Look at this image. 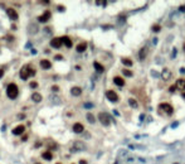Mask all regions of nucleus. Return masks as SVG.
Returning a JSON list of instances; mask_svg holds the SVG:
<instances>
[{"instance_id":"6e6552de","label":"nucleus","mask_w":185,"mask_h":164,"mask_svg":"<svg viewBox=\"0 0 185 164\" xmlns=\"http://www.w3.org/2000/svg\"><path fill=\"white\" fill-rule=\"evenodd\" d=\"M86 149V145L82 143V141H76L73 144V148H72V151H77V150H84Z\"/></svg>"},{"instance_id":"f3484780","label":"nucleus","mask_w":185,"mask_h":164,"mask_svg":"<svg viewBox=\"0 0 185 164\" xmlns=\"http://www.w3.org/2000/svg\"><path fill=\"white\" fill-rule=\"evenodd\" d=\"M28 32L30 33V34H35V33L38 32V25L35 23H31L29 25V28H28Z\"/></svg>"},{"instance_id":"aec40b11","label":"nucleus","mask_w":185,"mask_h":164,"mask_svg":"<svg viewBox=\"0 0 185 164\" xmlns=\"http://www.w3.org/2000/svg\"><path fill=\"white\" fill-rule=\"evenodd\" d=\"M47 148H48V149H53V150H57V149H58V145L54 143L53 140H49L48 143H47Z\"/></svg>"},{"instance_id":"2eb2a0df","label":"nucleus","mask_w":185,"mask_h":164,"mask_svg":"<svg viewBox=\"0 0 185 164\" xmlns=\"http://www.w3.org/2000/svg\"><path fill=\"white\" fill-rule=\"evenodd\" d=\"M62 40H63V44L66 46L67 48H71V47H72V40L69 39V37L64 36V37H62Z\"/></svg>"},{"instance_id":"f8f14e48","label":"nucleus","mask_w":185,"mask_h":164,"mask_svg":"<svg viewBox=\"0 0 185 164\" xmlns=\"http://www.w3.org/2000/svg\"><path fill=\"white\" fill-rule=\"evenodd\" d=\"M161 76H162V78H164L165 81H168V80L171 78V71H170L169 68H164V70H162Z\"/></svg>"},{"instance_id":"c85d7f7f","label":"nucleus","mask_w":185,"mask_h":164,"mask_svg":"<svg viewBox=\"0 0 185 164\" xmlns=\"http://www.w3.org/2000/svg\"><path fill=\"white\" fill-rule=\"evenodd\" d=\"M29 86H30V89H37V87H38V82L31 81V82L29 83Z\"/></svg>"},{"instance_id":"5701e85b","label":"nucleus","mask_w":185,"mask_h":164,"mask_svg":"<svg viewBox=\"0 0 185 164\" xmlns=\"http://www.w3.org/2000/svg\"><path fill=\"white\" fill-rule=\"evenodd\" d=\"M146 54H147V48H146V47H144L140 51V54H139V56H140V59H145Z\"/></svg>"},{"instance_id":"58836bf2","label":"nucleus","mask_w":185,"mask_h":164,"mask_svg":"<svg viewBox=\"0 0 185 164\" xmlns=\"http://www.w3.org/2000/svg\"><path fill=\"white\" fill-rule=\"evenodd\" d=\"M23 119H24V115H23V114L19 115V120H23Z\"/></svg>"},{"instance_id":"4c0bfd02","label":"nucleus","mask_w":185,"mask_h":164,"mask_svg":"<svg viewBox=\"0 0 185 164\" xmlns=\"http://www.w3.org/2000/svg\"><path fill=\"white\" fill-rule=\"evenodd\" d=\"M27 139H28V135H24V136H23V139H21V140H23V141H27Z\"/></svg>"},{"instance_id":"39448f33","label":"nucleus","mask_w":185,"mask_h":164,"mask_svg":"<svg viewBox=\"0 0 185 164\" xmlns=\"http://www.w3.org/2000/svg\"><path fill=\"white\" fill-rule=\"evenodd\" d=\"M106 97H107L111 102H117V101H118V96H117V93H116L115 91H112V90H110V91L106 92Z\"/></svg>"},{"instance_id":"9d476101","label":"nucleus","mask_w":185,"mask_h":164,"mask_svg":"<svg viewBox=\"0 0 185 164\" xmlns=\"http://www.w3.org/2000/svg\"><path fill=\"white\" fill-rule=\"evenodd\" d=\"M83 130H84V128H83V125L79 124V123H76V124L73 125V131H74L76 134H81V133H83Z\"/></svg>"},{"instance_id":"423d86ee","label":"nucleus","mask_w":185,"mask_h":164,"mask_svg":"<svg viewBox=\"0 0 185 164\" xmlns=\"http://www.w3.org/2000/svg\"><path fill=\"white\" fill-rule=\"evenodd\" d=\"M63 44V40H62V37L61 38H53L52 40H50V46L53 47V48H61V46Z\"/></svg>"},{"instance_id":"f257e3e1","label":"nucleus","mask_w":185,"mask_h":164,"mask_svg":"<svg viewBox=\"0 0 185 164\" xmlns=\"http://www.w3.org/2000/svg\"><path fill=\"white\" fill-rule=\"evenodd\" d=\"M18 92H19L18 91V86L15 83L8 85V87H6V95H8L9 98H15L18 96Z\"/></svg>"},{"instance_id":"cd10ccee","label":"nucleus","mask_w":185,"mask_h":164,"mask_svg":"<svg viewBox=\"0 0 185 164\" xmlns=\"http://www.w3.org/2000/svg\"><path fill=\"white\" fill-rule=\"evenodd\" d=\"M122 73L126 76V77H131V76L134 74L131 71H128V70H126V68H123V70H122Z\"/></svg>"},{"instance_id":"dca6fc26","label":"nucleus","mask_w":185,"mask_h":164,"mask_svg":"<svg viewBox=\"0 0 185 164\" xmlns=\"http://www.w3.org/2000/svg\"><path fill=\"white\" fill-rule=\"evenodd\" d=\"M71 93H72L73 96H79V95L82 93V89H81V87H77V86L72 87V89H71Z\"/></svg>"},{"instance_id":"4468645a","label":"nucleus","mask_w":185,"mask_h":164,"mask_svg":"<svg viewBox=\"0 0 185 164\" xmlns=\"http://www.w3.org/2000/svg\"><path fill=\"white\" fill-rule=\"evenodd\" d=\"M40 67H42L43 70H49V68L52 67V64H50V62H49L48 59H42V61H40Z\"/></svg>"},{"instance_id":"ddd939ff","label":"nucleus","mask_w":185,"mask_h":164,"mask_svg":"<svg viewBox=\"0 0 185 164\" xmlns=\"http://www.w3.org/2000/svg\"><path fill=\"white\" fill-rule=\"evenodd\" d=\"M24 130H25V128H24L23 125L15 126V128L13 129V134H14V135H20V134H23V133H24Z\"/></svg>"},{"instance_id":"ea45409f","label":"nucleus","mask_w":185,"mask_h":164,"mask_svg":"<svg viewBox=\"0 0 185 164\" xmlns=\"http://www.w3.org/2000/svg\"><path fill=\"white\" fill-rule=\"evenodd\" d=\"M13 38H14V37H12V36H9V37H6V39H9V40H13Z\"/></svg>"},{"instance_id":"f03ea898","label":"nucleus","mask_w":185,"mask_h":164,"mask_svg":"<svg viewBox=\"0 0 185 164\" xmlns=\"http://www.w3.org/2000/svg\"><path fill=\"white\" fill-rule=\"evenodd\" d=\"M34 74H35L34 70H31L29 66H24V67L21 68V71H20V78L21 80H27V78H29V76H34Z\"/></svg>"},{"instance_id":"1a4fd4ad","label":"nucleus","mask_w":185,"mask_h":164,"mask_svg":"<svg viewBox=\"0 0 185 164\" xmlns=\"http://www.w3.org/2000/svg\"><path fill=\"white\" fill-rule=\"evenodd\" d=\"M50 15H52L50 12H48V10H47V12H44V14L38 18V21H40V23H46V21H48L50 19Z\"/></svg>"},{"instance_id":"2f4dec72","label":"nucleus","mask_w":185,"mask_h":164,"mask_svg":"<svg viewBox=\"0 0 185 164\" xmlns=\"http://www.w3.org/2000/svg\"><path fill=\"white\" fill-rule=\"evenodd\" d=\"M178 89V87H176V85H172L171 87H170V92H175V90Z\"/></svg>"},{"instance_id":"7c9ffc66","label":"nucleus","mask_w":185,"mask_h":164,"mask_svg":"<svg viewBox=\"0 0 185 164\" xmlns=\"http://www.w3.org/2000/svg\"><path fill=\"white\" fill-rule=\"evenodd\" d=\"M84 107H86V109H92V107H93V104L87 102V104H84Z\"/></svg>"},{"instance_id":"0eeeda50","label":"nucleus","mask_w":185,"mask_h":164,"mask_svg":"<svg viewBox=\"0 0 185 164\" xmlns=\"http://www.w3.org/2000/svg\"><path fill=\"white\" fill-rule=\"evenodd\" d=\"M6 13H8L9 18L12 19V20H16V19H18V13H16L15 9H13V8H8V9H6Z\"/></svg>"},{"instance_id":"f704fd0d","label":"nucleus","mask_w":185,"mask_h":164,"mask_svg":"<svg viewBox=\"0 0 185 164\" xmlns=\"http://www.w3.org/2000/svg\"><path fill=\"white\" fill-rule=\"evenodd\" d=\"M58 10H59V12H64V6L59 5V6H58Z\"/></svg>"},{"instance_id":"a211bd4d","label":"nucleus","mask_w":185,"mask_h":164,"mask_svg":"<svg viewBox=\"0 0 185 164\" xmlns=\"http://www.w3.org/2000/svg\"><path fill=\"white\" fill-rule=\"evenodd\" d=\"M86 48H87V43H86V42H83V43H79V44L77 46V48H76V49H77V52H78V53H82V52H84V51H86Z\"/></svg>"},{"instance_id":"c756f323","label":"nucleus","mask_w":185,"mask_h":164,"mask_svg":"<svg viewBox=\"0 0 185 164\" xmlns=\"http://www.w3.org/2000/svg\"><path fill=\"white\" fill-rule=\"evenodd\" d=\"M152 30H154V32H160V30H161V27H160L159 24L152 25Z\"/></svg>"},{"instance_id":"37998d69","label":"nucleus","mask_w":185,"mask_h":164,"mask_svg":"<svg viewBox=\"0 0 185 164\" xmlns=\"http://www.w3.org/2000/svg\"><path fill=\"white\" fill-rule=\"evenodd\" d=\"M184 51H185V44H184Z\"/></svg>"},{"instance_id":"a878e982","label":"nucleus","mask_w":185,"mask_h":164,"mask_svg":"<svg viewBox=\"0 0 185 164\" xmlns=\"http://www.w3.org/2000/svg\"><path fill=\"white\" fill-rule=\"evenodd\" d=\"M121 62H122V64L127 66V67H131V66L134 64V63H132V61H131V59H128V58H122V59H121Z\"/></svg>"},{"instance_id":"bb28decb","label":"nucleus","mask_w":185,"mask_h":164,"mask_svg":"<svg viewBox=\"0 0 185 164\" xmlns=\"http://www.w3.org/2000/svg\"><path fill=\"white\" fill-rule=\"evenodd\" d=\"M87 121L88 123H91V124H94V121H96V119H94V116L92 115V114H87Z\"/></svg>"},{"instance_id":"a19ab883","label":"nucleus","mask_w":185,"mask_h":164,"mask_svg":"<svg viewBox=\"0 0 185 164\" xmlns=\"http://www.w3.org/2000/svg\"><path fill=\"white\" fill-rule=\"evenodd\" d=\"M79 164H87V162H86V160H81Z\"/></svg>"},{"instance_id":"79ce46f5","label":"nucleus","mask_w":185,"mask_h":164,"mask_svg":"<svg viewBox=\"0 0 185 164\" xmlns=\"http://www.w3.org/2000/svg\"><path fill=\"white\" fill-rule=\"evenodd\" d=\"M183 97H185V89H184V91H183Z\"/></svg>"},{"instance_id":"72a5a7b5","label":"nucleus","mask_w":185,"mask_h":164,"mask_svg":"<svg viewBox=\"0 0 185 164\" xmlns=\"http://www.w3.org/2000/svg\"><path fill=\"white\" fill-rule=\"evenodd\" d=\"M54 58H56L57 61H61V59H63V57L61 56V54H57V56H56V57H54Z\"/></svg>"},{"instance_id":"412c9836","label":"nucleus","mask_w":185,"mask_h":164,"mask_svg":"<svg viewBox=\"0 0 185 164\" xmlns=\"http://www.w3.org/2000/svg\"><path fill=\"white\" fill-rule=\"evenodd\" d=\"M93 66H94V68H96V71L98 72V73H102L103 71H105V68H103V66L102 64H100L98 62H94L93 63Z\"/></svg>"},{"instance_id":"c9c22d12","label":"nucleus","mask_w":185,"mask_h":164,"mask_svg":"<svg viewBox=\"0 0 185 164\" xmlns=\"http://www.w3.org/2000/svg\"><path fill=\"white\" fill-rule=\"evenodd\" d=\"M4 76V70H0V78H1Z\"/></svg>"},{"instance_id":"b1692460","label":"nucleus","mask_w":185,"mask_h":164,"mask_svg":"<svg viewBox=\"0 0 185 164\" xmlns=\"http://www.w3.org/2000/svg\"><path fill=\"white\" fill-rule=\"evenodd\" d=\"M128 104H130V106L134 107V109L139 107V104H137V101L135 100V98H128Z\"/></svg>"},{"instance_id":"20e7f679","label":"nucleus","mask_w":185,"mask_h":164,"mask_svg":"<svg viewBox=\"0 0 185 164\" xmlns=\"http://www.w3.org/2000/svg\"><path fill=\"white\" fill-rule=\"evenodd\" d=\"M159 109L161 111H164L165 114H168V115H171L174 112V109H172V106L170 104H160Z\"/></svg>"},{"instance_id":"473e14b6","label":"nucleus","mask_w":185,"mask_h":164,"mask_svg":"<svg viewBox=\"0 0 185 164\" xmlns=\"http://www.w3.org/2000/svg\"><path fill=\"white\" fill-rule=\"evenodd\" d=\"M52 90H53L54 92H57V91H59V87H58V86H53V87H52Z\"/></svg>"},{"instance_id":"9b49d317","label":"nucleus","mask_w":185,"mask_h":164,"mask_svg":"<svg viewBox=\"0 0 185 164\" xmlns=\"http://www.w3.org/2000/svg\"><path fill=\"white\" fill-rule=\"evenodd\" d=\"M113 83L118 87H122L125 86V80L122 77H118V76H116V77H113Z\"/></svg>"},{"instance_id":"a18cd8bd","label":"nucleus","mask_w":185,"mask_h":164,"mask_svg":"<svg viewBox=\"0 0 185 164\" xmlns=\"http://www.w3.org/2000/svg\"><path fill=\"white\" fill-rule=\"evenodd\" d=\"M57 164H59V163H57Z\"/></svg>"},{"instance_id":"7ed1b4c3","label":"nucleus","mask_w":185,"mask_h":164,"mask_svg":"<svg viewBox=\"0 0 185 164\" xmlns=\"http://www.w3.org/2000/svg\"><path fill=\"white\" fill-rule=\"evenodd\" d=\"M98 120L101 121V124L105 125V126H108L111 124V117H110V115H108L107 112H100L98 114Z\"/></svg>"},{"instance_id":"4be33fe9","label":"nucleus","mask_w":185,"mask_h":164,"mask_svg":"<svg viewBox=\"0 0 185 164\" xmlns=\"http://www.w3.org/2000/svg\"><path fill=\"white\" fill-rule=\"evenodd\" d=\"M42 158L46 159V160H52V159H53V155H52L50 151H44V153L42 154Z\"/></svg>"},{"instance_id":"6ab92c4d","label":"nucleus","mask_w":185,"mask_h":164,"mask_svg":"<svg viewBox=\"0 0 185 164\" xmlns=\"http://www.w3.org/2000/svg\"><path fill=\"white\" fill-rule=\"evenodd\" d=\"M31 100H33L34 102H40L42 101V95L38 93V92H34L33 95H31Z\"/></svg>"},{"instance_id":"393cba45","label":"nucleus","mask_w":185,"mask_h":164,"mask_svg":"<svg viewBox=\"0 0 185 164\" xmlns=\"http://www.w3.org/2000/svg\"><path fill=\"white\" fill-rule=\"evenodd\" d=\"M49 100H50V102H52V104H54V105H59V104H61L59 98H58L57 96H53V95H52V96L49 97Z\"/></svg>"},{"instance_id":"c03bdc74","label":"nucleus","mask_w":185,"mask_h":164,"mask_svg":"<svg viewBox=\"0 0 185 164\" xmlns=\"http://www.w3.org/2000/svg\"><path fill=\"white\" fill-rule=\"evenodd\" d=\"M35 164H40V163H35Z\"/></svg>"},{"instance_id":"e433bc0d","label":"nucleus","mask_w":185,"mask_h":164,"mask_svg":"<svg viewBox=\"0 0 185 164\" xmlns=\"http://www.w3.org/2000/svg\"><path fill=\"white\" fill-rule=\"evenodd\" d=\"M180 12H184V13H185V6H184V5L180 6Z\"/></svg>"}]
</instances>
